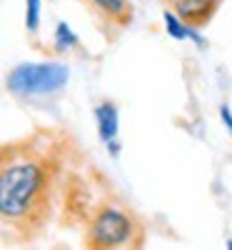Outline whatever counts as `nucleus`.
Instances as JSON below:
<instances>
[{
    "mask_svg": "<svg viewBox=\"0 0 232 250\" xmlns=\"http://www.w3.org/2000/svg\"><path fill=\"white\" fill-rule=\"evenodd\" d=\"M65 148L53 133L0 145V228L13 243H33L48 230L65 170Z\"/></svg>",
    "mask_w": 232,
    "mask_h": 250,
    "instance_id": "f257e3e1",
    "label": "nucleus"
},
{
    "mask_svg": "<svg viewBox=\"0 0 232 250\" xmlns=\"http://www.w3.org/2000/svg\"><path fill=\"white\" fill-rule=\"evenodd\" d=\"M82 243L88 248H128L142 243V228L130 210L115 203H102L90 213L85 223Z\"/></svg>",
    "mask_w": 232,
    "mask_h": 250,
    "instance_id": "f03ea898",
    "label": "nucleus"
},
{
    "mask_svg": "<svg viewBox=\"0 0 232 250\" xmlns=\"http://www.w3.org/2000/svg\"><path fill=\"white\" fill-rule=\"evenodd\" d=\"M70 68L68 62L43 60V62H20L5 75V88L18 98H45L55 95L68 85Z\"/></svg>",
    "mask_w": 232,
    "mask_h": 250,
    "instance_id": "7ed1b4c3",
    "label": "nucleus"
},
{
    "mask_svg": "<svg viewBox=\"0 0 232 250\" xmlns=\"http://www.w3.org/2000/svg\"><path fill=\"white\" fill-rule=\"evenodd\" d=\"M93 118L97 125V138L108 148L110 155H120V110L113 100H100L93 108Z\"/></svg>",
    "mask_w": 232,
    "mask_h": 250,
    "instance_id": "20e7f679",
    "label": "nucleus"
},
{
    "mask_svg": "<svg viewBox=\"0 0 232 250\" xmlns=\"http://www.w3.org/2000/svg\"><path fill=\"white\" fill-rule=\"evenodd\" d=\"M165 8H170L187 25L205 30L222 5V0H162Z\"/></svg>",
    "mask_w": 232,
    "mask_h": 250,
    "instance_id": "39448f33",
    "label": "nucleus"
},
{
    "mask_svg": "<svg viewBox=\"0 0 232 250\" xmlns=\"http://www.w3.org/2000/svg\"><path fill=\"white\" fill-rule=\"evenodd\" d=\"M97 18L115 28H125L133 20V5L130 0H82Z\"/></svg>",
    "mask_w": 232,
    "mask_h": 250,
    "instance_id": "423d86ee",
    "label": "nucleus"
},
{
    "mask_svg": "<svg viewBox=\"0 0 232 250\" xmlns=\"http://www.w3.org/2000/svg\"><path fill=\"white\" fill-rule=\"evenodd\" d=\"M162 25H165V33L170 35L173 40H177V43H193L197 48H207V38L202 35V30L187 25L185 20L177 18L170 8L162 10Z\"/></svg>",
    "mask_w": 232,
    "mask_h": 250,
    "instance_id": "0eeeda50",
    "label": "nucleus"
},
{
    "mask_svg": "<svg viewBox=\"0 0 232 250\" xmlns=\"http://www.w3.org/2000/svg\"><path fill=\"white\" fill-rule=\"evenodd\" d=\"M53 45H55V50H73V48H77V35L73 33V28L68 25V23H60L55 25V33H53Z\"/></svg>",
    "mask_w": 232,
    "mask_h": 250,
    "instance_id": "6e6552de",
    "label": "nucleus"
},
{
    "mask_svg": "<svg viewBox=\"0 0 232 250\" xmlns=\"http://www.w3.org/2000/svg\"><path fill=\"white\" fill-rule=\"evenodd\" d=\"M43 18V0H25V30L38 33Z\"/></svg>",
    "mask_w": 232,
    "mask_h": 250,
    "instance_id": "1a4fd4ad",
    "label": "nucleus"
},
{
    "mask_svg": "<svg viewBox=\"0 0 232 250\" xmlns=\"http://www.w3.org/2000/svg\"><path fill=\"white\" fill-rule=\"evenodd\" d=\"M220 120H222L225 130H227L230 138H232V108L227 105V103H222V105H220Z\"/></svg>",
    "mask_w": 232,
    "mask_h": 250,
    "instance_id": "9d476101",
    "label": "nucleus"
},
{
    "mask_svg": "<svg viewBox=\"0 0 232 250\" xmlns=\"http://www.w3.org/2000/svg\"><path fill=\"white\" fill-rule=\"evenodd\" d=\"M227 248H230V250H232V240H227Z\"/></svg>",
    "mask_w": 232,
    "mask_h": 250,
    "instance_id": "9b49d317",
    "label": "nucleus"
}]
</instances>
